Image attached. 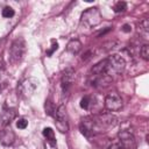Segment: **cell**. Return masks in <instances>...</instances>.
Wrapping results in <instances>:
<instances>
[{
	"instance_id": "9",
	"label": "cell",
	"mask_w": 149,
	"mask_h": 149,
	"mask_svg": "<svg viewBox=\"0 0 149 149\" xmlns=\"http://www.w3.org/2000/svg\"><path fill=\"white\" fill-rule=\"evenodd\" d=\"M74 81V71L73 69H66L63 74H62V79H61V86L63 90V93H68L70 87L72 86Z\"/></svg>"
},
{
	"instance_id": "10",
	"label": "cell",
	"mask_w": 149,
	"mask_h": 149,
	"mask_svg": "<svg viewBox=\"0 0 149 149\" xmlns=\"http://www.w3.org/2000/svg\"><path fill=\"white\" fill-rule=\"evenodd\" d=\"M15 140V134L12 130V128L8 126H5L3 129L0 132V143L2 146H10L13 144Z\"/></svg>"
},
{
	"instance_id": "17",
	"label": "cell",
	"mask_w": 149,
	"mask_h": 149,
	"mask_svg": "<svg viewBox=\"0 0 149 149\" xmlns=\"http://www.w3.org/2000/svg\"><path fill=\"white\" fill-rule=\"evenodd\" d=\"M142 34H144V35H147L148 34V31H149V22H148V20L147 19H144V20H142L141 22H140V29H139Z\"/></svg>"
},
{
	"instance_id": "2",
	"label": "cell",
	"mask_w": 149,
	"mask_h": 149,
	"mask_svg": "<svg viewBox=\"0 0 149 149\" xmlns=\"http://www.w3.org/2000/svg\"><path fill=\"white\" fill-rule=\"evenodd\" d=\"M102 62H104V74L109 78L121 74L126 68V61L123 59L122 56L116 54L102 59Z\"/></svg>"
},
{
	"instance_id": "13",
	"label": "cell",
	"mask_w": 149,
	"mask_h": 149,
	"mask_svg": "<svg viewBox=\"0 0 149 149\" xmlns=\"http://www.w3.org/2000/svg\"><path fill=\"white\" fill-rule=\"evenodd\" d=\"M81 49V43L79 40H71L66 45V51L71 55H77Z\"/></svg>"
},
{
	"instance_id": "12",
	"label": "cell",
	"mask_w": 149,
	"mask_h": 149,
	"mask_svg": "<svg viewBox=\"0 0 149 149\" xmlns=\"http://www.w3.org/2000/svg\"><path fill=\"white\" fill-rule=\"evenodd\" d=\"M43 136L47 139V142L55 149H57V143H56V137H55V133L50 127H45L43 129Z\"/></svg>"
},
{
	"instance_id": "6",
	"label": "cell",
	"mask_w": 149,
	"mask_h": 149,
	"mask_svg": "<svg viewBox=\"0 0 149 149\" xmlns=\"http://www.w3.org/2000/svg\"><path fill=\"white\" fill-rule=\"evenodd\" d=\"M55 125L56 128L61 132V133H66L69 130V125H68V119H66V109L64 105H61L56 113H55Z\"/></svg>"
},
{
	"instance_id": "3",
	"label": "cell",
	"mask_w": 149,
	"mask_h": 149,
	"mask_svg": "<svg viewBox=\"0 0 149 149\" xmlns=\"http://www.w3.org/2000/svg\"><path fill=\"white\" fill-rule=\"evenodd\" d=\"M80 22L88 28L95 27L101 22V14L97 7L87 8L80 16Z\"/></svg>"
},
{
	"instance_id": "5",
	"label": "cell",
	"mask_w": 149,
	"mask_h": 149,
	"mask_svg": "<svg viewBox=\"0 0 149 149\" xmlns=\"http://www.w3.org/2000/svg\"><path fill=\"white\" fill-rule=\"evenodd\" d=\"M122 105H123L122 98L118 92H109L105 97V108L109 112H116L121 109Z\"/></svg>"
},
{
	"instance_id": "20",
	"label": "cell",
	"mask_w": 149,
	"mask_h": 149,
	"mask_svg": "<svg viewBox=\"0 0 149 149\" xmlns=\"http://www.w3.org/2000/svg\"><path fill=\"white\" fill-rule=\"evenodd\" d=\"M58 49V43H57V41L56 40H51V48L47 51V56H51L52 54H54V51H56Z\"/></svg>"
},
{
	"instance_id": "18",
	"label": "cell",
	"mask_w": 149,
	"mask_h": 149,
	"mask_svg": "<svg viewBox=\"0 0 149 149\" xmlns=\"http://www.w3.org/2000/svg\"><path fill=\"white\" fill-rule=\"evenodd\" d=\"M140 54H141V57L144 61H148L149 59V45L148 44H143L141 50H140Z\"/></svg>"
},
{
	"instance_id": "19",
	"label": "cell",
	"mask_w": 149,
	"mask_h": 149,
	"mask_svg": "<svg viewBox=\"0 0 149 149\" xmlns=\"http://www.w3.org/2000/svg\"><path fill=\"white\" fill-rule=\"evenodd\" d=\"M27 126H28V120H26L24 118L17 119V121H16V127H17L19 129H26Z\"/></svg>"
},
{
	"instance_id": "1",
	"label": "cell",
	"mask_w": 149,
	"mask_h": 149,
	"mask_svg": "<svg viewBox=\"0 0 149 149\" xmlns=\"http://www.w3.org/2000/svg\"><path fill=\"white\" fill-rule=\"evenodd\" d=\"M116 122H118V119L109 113L98 114L94 116L83 118L79 123V129L83 135H85L86 137H90L99 133H102L108 128L114 127Z\"/></svg>"
},
{
	"instance_id": "23",
	"label": "cell",
	"mask_w": 149,
	"mask_h": 149,
	"mask_svg": "<svg viewBox=\"0 0 149 149\" xmlns=\"http://www.w3.org/2000/svg\"><path fill=\"white\" fill-rule=\"evenodd\" d=\"M0 90H1V87H0Z\"/></svg>"
},
{
	"instance_id": "14",
	"label": "cell",
	"mask_w": 149,
	"mask_h": 149,
	"mask_svg": "<svg viewBox=\"0 0 149 149\" xmlns=\"http://www.w3.org/2000/svg\"><path fill=\"white\" fill-rule=\"evenodd\" d=\"M91 105H92V97L91 95H85L81 98L80 100V107L85 111H88L91 108Z\"/></svg>"
},
{
	"instance_id": "4",
	"label": "cell",
	"mask_w": 149,
	"mask_h": 149,
	"mask_svg": "<svg viewBox=\"0 0 149 149\" xmlns=\"http://www.w3.org/2000/svg\"><path fill=\"white\" fill-rule=\"evenodd\" d=\"M26 54V43L23 38H16L13 41L9 48V56L13 63H19Z\"/></svg>"
},
{
	"instance_id": "22",
	"label": "cell",
	"mask_w": 149,
	"mask_h": 149,
	"mask_svg": "<svg viewBox=\"0 0 149 149\" xmlns=\"http://www.w3.org/2000/svg\"><path fill=\"white\" fill-rule=\"evenodd\" d=\"M122 30H123L125 33H129V31L132 30V27H130V24H123V27H122Z\"/></svg>"
},
{
	"instance_id": "16",
	"label": "cell",
	"mask_w": 149,
	"mask_h": 149,
	"mask_svg": "<svg viewBox=\"0 0 149 149\" xmlns=\"http://www.w3.org/2000/svg\"><path fill=\"white\" fill-rule=\"evenodd\" d=\"M1 14H2V16L3 17H13L14 15H15V12H14V9L12 8V7H9V6H5L3 8H2V10H1Z\"/></svg>"
},
{
	"instance_id": "21",
	"label": "cell",
	"mask_w": 149,
	"mask_h": 149,
	"mask_svg": "<svg viewBox=\"0 0 149 149\" xmlns=\"http://www.w3.org/2000/svg\"><path fill=\"white\" fill-rule=\"evenodd\" d=\"M108 149H123L118 142H114V143H112L109 147H108Z\"/></svg>"
},
{
	"instance_id": "8",
	"label": "cell",
	"mask_w": 149,
	"mask_h": 149,
	"mask_svg": "<svg viewBox=\"0 0 149 149\" xmlns=\"http://www.w3.org/2000/svg\"><path fill=\"white\" fill-rule=\"evenodd\" d=\"M123 149H136V140L135 136L128 132L122 130L118 134V141H116Z\"/></svg>"
},
{
	"instance_id": "7",
	"label": "cell",
	"mask_w": 149,
	"mask_h": 149,
	"mask_svg": "<svg viewBox=\"0 0 149 149\" xmlns=\"http://www.w3.org/2000/svg\"><path fill=\"white\" fill-rule=\"evenodd\" d=\"M38 86V80L35 79V78H28L26 80H23L21 83V85L19 86V91H20V94L23 97V98H29L34 94V92L36 91Z\"/></svg>"
},
{
	"instance_id": "15",
	"label": "cell",
	"mask_w": 149,
	"mask_h": 149,
	"mask_svg": "<svg viewBox=\"0 0 149 149\" xmlns=\"http://www.w3.org/2000/svg\"><path fill=\"white\" fill-rule=\"evenodd\" d=\"M127 8V3L125 1H118L114 6H113V10L115 13H121V12H125Z\"/></svg>"
},
{
	"instance_id": "11",
	"label": "cell",
	"mask_w": 149,
	"mask_h": 149,
	"mask_svg": "<svg viewBox=\"0 0 149 149\" xmlns=\"http://www.w3.org/2000/svg\"><path fill=\"white\" fill-rule=\"evenodd\" d=\"M16 116L15 109L14 108H6L2 111L1 113V119L3 121V126H8L10 123V121Z\"/></svg>"
}]
</instances>
